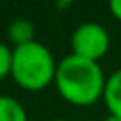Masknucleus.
Instances as JSON below:
<instances>
[{
	"mask_svg": "<svg viewBox=\"0 0 121 121\" xmlns=\"http://www.w3.org/2000/svg\"><path fill=\"white\" fill-rule=\"evenodd\" d=\"M55 85L59 95L74 106H91L104 95L106 76L98 62L66 55L57 62Z\"/></svg>",
	"mask_w": 121,
	"mask_h": 121,
	"instance_id": "1",
	"label": "nucleus"
},
{
	"mask_svg": "<svg viewBox=\"0 0 121 121\" xmlns=\"http://www.w3.org/2000/svg\"><path fill=\"white\" fill-rule=\"evenodd\" d=\"M34 25L28 19H15L8 25V40L13 43V47L25 45L34 42Z\"/></svg>",
	"mask_w": 121,
	"mask_h": 121,
	"instance_id": "5",
	"label": "nucleus"
},
{
	"mask_svg": "<svg viewBox=\"0 0 121 121\" xmlns=\"http://www.w3.org/2000/svg\"><path fill=\"white\" fill-rule=\"evenodd\" d=\"M72 55L98 62L110 49V34L98 23H81L70 38Z\"/></svg>",
	"mask_w": 121,
	"mask_h": 121,
	"instance_id": "3",
	"label": "nucleus"
},
{
	"mask_svg": "<svg viewBox=\"0 0 121 121\" xmlns=\"http://www.w3.org/2000/svg\"><path fill=\"white\" fill-rule=\"evenodd\" d=\"M51 121H64V119H51Z\"/></svg>",
	"mask_w": 121,
	"mask_h": 121,
	"instance_id": "10",
	"label": "nucleus"
},
{
	"mask_svg": "<svg viewBox=\"0 0 121 121\" xmlns=\"http://www.w3.org/2000/svg\"><path fill=\"white\" fill-rule=\"evenodd\" d=\"M108 8H110L112 15H113L117 21H121V0H110Z\"/></svg>",
	"mask_w": 121,
	"mask_h": 121,
	"instance_id": "8",
	"label": "nucleus"
},
{
	"mask_svg": "<svg viewBox=\"0 0 121 121\" xmlns=\"http://www.w3.org/2000/svg\"><path fill=\"white\" fill-rule=\"evenodd\" d=\"M102 98L106 102L110 115L121 117V68L115 70L110 78H106V87H104Z\"/></svg>",
	"mask_w": 121,
	"mask_h": 121,
	"instance_id": "4",
	"label": "nucleus"
},
{
	"mask_svg": "<svg viewBox=\"0 0 121 121\" xmlns=\"http://www.w3.org/2000/svg\"><path fill=\"white\" fill-rule=\"evenodd\" d=\"M11 66H13V49L0 42V79L11 76Z\"/></svg>",
	"mask_w": 121,
	"mask_h": 121,
	"instance_id": "7",
	"label": "nucleus"
},
{
	"mask_svg": "<svg viewBox=\"0 0 121 121\" xmlns=\"http://www.w3.org/2000/svg\"><path fill=\"white\" fill-rule=\"evenodd\" d=\"M104 121H121V117H117V115H110V113H108V115L104 117Z\"/></svg>",
	"mask_w": 121,
	"mask_h": 121,
	"instance_id": "9",
	"label": "nucleus"
},
{
	"mask_svg": "<svg viewBox=\"0 0 121 121\" xmlns=\"http://www.w3.org/2000/svg\"><path fill=\"white\" fill-rule=\"evenodd\" d=\"M0 121H26L23 104L8 95H0Z\"/></svg>",
	"mask_w": 121,
	"mask_h": 121,
	"instance_id": "6",
	"label": "nucleus"
},
{
	"mask_svg": "<svg viewBox=\"0 0 121 121\" xmlns=\"http://www.w3.org/2000/svg\"><path fill=\"white\" fill-rule=\"evenodd\" d=\"M57 60L42 42H30L13 47L11 78L26 91H42L55 81Z\"/></svg>",
	"mask_w": 121,
	"mask_h": 121,
	"instance_id": "2",
	"label": "nucleus"
}]
</instances>
